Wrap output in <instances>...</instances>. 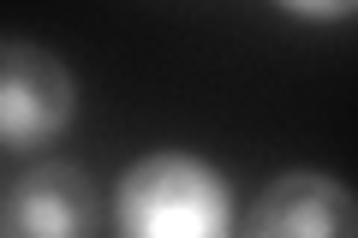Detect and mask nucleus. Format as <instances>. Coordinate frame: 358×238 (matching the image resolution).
Instances as JSON below:
<instances>
[{
	"instance_id": "obj_1",
	"label": "nucleus",
	"mask_w": 358,
	"mask_h": 238,
	"mask_svg": "<svg viewBox=\"0 0 358 238\" xmlns=\"http://www.w3.org/2000/svg\"><path fill=\"white\" fill-rule=\"evenodd\" d=\"M114 226L120 238H227L233 232L227 179L197 155L155 149L126 167L114 191Z\"/></svg>"
},
{
	"instance_id": "obj_3",
	"label": "nucleus",
	"mask_w": 358,
	"mask_h": 238,
	"mask_svg": "<svg viewBox=\"0 0 358 238\" xmlns=\"http://www.w3.org/2000/svg\"><path fill=\"white\" fill-rule=\"evenodd\" d=\"M245 238H358L352 191L329 173H310V167L281 173L251 202Z\"/></svg>"
},
{
	"instance_id": "obj_4",
	"label": "nucleus",
	"mask_w": 358,
	"mask_h": 238,
	"mask_svg": "<svg viewBox=\"0 0 358 238\" xmlns=\"http://www.w3.org/2000/svg\"><path fill=\"white\" fill-rule=\"evenodd\" d=\"M6 226L18 238H90L96 232V185L72 161H42L6 191Z\"/></svg>"
},
{
	"instance_id": "obj_2",
	"label": "nucleus",
	"mask_w": 358,
	"mask_h": 238,
	"mask_svg": "<svg viewBox=\"0 0 358 238\" xmlns=\"http://www.w3.org/2000/svg\"><path fill=\"white\" fill-rule=\"evenodd\" d=\"M78 113V84L60 54L42 42L0 36V143L6 149H36L60 137Z\"/></svg>"
}]
</instances>
